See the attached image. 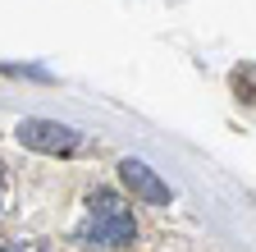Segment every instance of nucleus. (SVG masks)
Segmentation results:
<instances>
[{
  "mask_svg": "<svg viewBox=\"0 0 256 252\" xmlns=\"http://www.w3.org/2000/svg\"><path fill=\"white\" fill-rule=\"evenodd\" d=\"M119 179H124V188H128V193H133L138 202H151V206H170V183L165 179H160L146 161H133V156H128V161L119 165Z\"/></svg>",
  "mask_w": 256,
  "mask_h": 252,
  "instance_id": "obj_3",
  "label": "nucleus"
},
{
  "mask_svg": "<svg viewBox=\"0 0 256 252\" xmlns=\"http://www.w3.org/2000/svg\"><path fill=\"white\" fill-rule=\"evenodd\" d=\"M18 142L32 151H46V156H74L82 147V133L69 129V124H55V119H23L18 124Z\"/></svg>",
  "mask_w": 256,
  "mask_h": 252,
  "instance_id": "obj_2",
  "label": "nucleus"
},
{
  "mask_svg": "<svg viewBox=\"0 0 256 252\" xmlns=\"http://www.w3.org/2000/svg\"><path fill=\"white\" fill-rule=\"evenodd\" d=\"M5 202H10V174H5V165H0V211H5Z\"/></svg>",
  "mask_w": 256,
  "mask_h": 252,
  "instance_id": "obj_4",
  "label": "nucleus"
},
{
  "mask_svg": "<svg viewBox=\"0 0 256 252\" xmlns=\"http://www.w3.org/2000/svg\"><path fill=\"white\" fill-rule=\"evenodd\" d=\"M74 238L87 247V252H128L138 243V220H133V206L114 193H92L87 197V211L78 220Z\"/></svg>",
  "mask_w": 256,
  "mask_h": 252,
  "instance_id": "obj_1",
  "label": "nucleus"
}]
</instances>
